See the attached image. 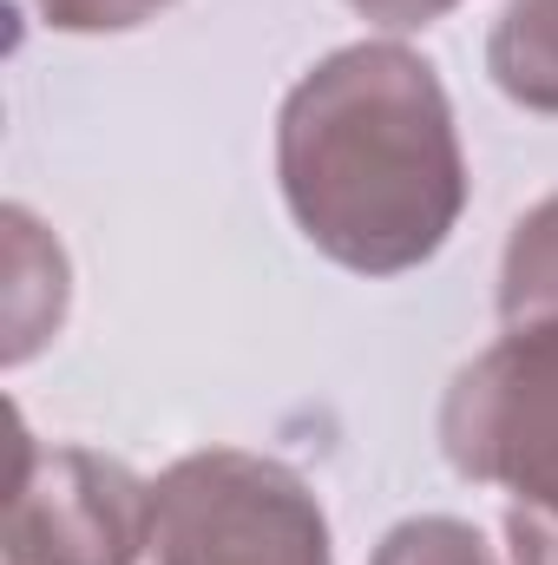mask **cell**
<instances>
[{
  "label": "cell",
  "mask_w": 558,
  "mask_h": 565,
  "mask_svg": "<svg viewBox=\"0 0 558 565\" xmlns=\"http://www.w3.org/2000/svg\"><path fill=\"white\" fill-rule=\"evenodd\" d=\"M296 231L355 277L420 270L466 211V158L440 73L401 40H355L309 66L277 113Z\"/></svg>",
  "instance_id": "cell-1"
},
{
  "label": "cell",
  "mask_w": 558,
  "mask_h": 565,
  "mask_svg": "<svg viewBox=\"0 0 558 565\" xmlns=\"http://www.w3.org/2000/svg\"><path fill=\"white\" fill-rule=\"evenodd\" d=\"M158 565H335L329 520L296 467L244 447L184 454L151 487Z\"/></svg>",
  "instance_id": "cell-2"
},
{
  "label": "cell",
  "mask_w": 558,
  "mask_h": 565,
  "mask_svg": "<svg viewBox=\"0 0 558 565\" xmlns=\"http://www.w3.org/2000/svg\"><path fill=\"white\" fill-rule=\"evenodd\" d=\"M440 447L460 480L558 513V329H506L473 355L440 402Z\"/></svg>",
  "instance_id": "cell-3"
},
{
  "label": "cell",
  "mask_w": 558,
  "mask_h": 565,
  "mask_svg": "<svg viewBox=\"0 0 558 565\" xmlns=\"http://www.w3.org/2000/svg\"><path fill=\"white\" fill-rule=\"evenodd\" d=\"M151 546V487L93 447L20 434L7 487V565H139Z\"/></svg>",
  "instance_id": "cell-4"
},
{
  "label": "cell",
  "mask_w": 558,
  "mask_h": 565,
  "mask_svg": "<svg viewBox=\"0 0 558 565\" xmlns=\"http://www.w3.org/2000/svg\"><path fill=\"white\" fill-rule=\"evenodd\" d=\"M486 73L493 86L526 106L558 113V0H506L486 40Z\"/></svg>",
  "instance_id": "cell-5"
},
{
  "label": "cell",
  "mask_w": 558,
  "mask_h": 565,
  "mask_svg": "<svg viewBox=\"0 0 558 565\" xmlns=\"http://www.w3.org/2000/svg\"><path fill=\"white\" fill-rule=\"evenodd\" d=\"M500 316L506 329H558V191L533 204L500 257Z\"/></svg>",
  "instance_id": "cell-6"
},
{
  "label": "cell",
  "mask_w": 558,
  "mask_h": 565,
  "mask_svg": "<svg viewBox=\"0 0 558 565\" xmlns=\"http://www.w3.org/2000/svg\"><path fill=\"white\" fill-rule=\"evenodd\" d=\"M375 565H500V559L480 540V526H466L453 513H420V520H401L375 546Z\"/></svg>",
  "instance_id": "cell-7"
},
{
  "label": "cell",
  "mask_w": 558,
  "mask_h": 565,
  "mask_svg": "<svg viewBox=\"0 0 558 565\" xmlns=\"http://www.w3.org/2000/svg\"><path fill=\"white\" fill-rule=\"evenodd\" d=\"M53 33H132L158 20L171 0H33Z\"/></svg>",
  "instance_id": "cell-8"
},
{
  "label": "cell",
  "mask_w": 558,
  "mask_h": 565,
  "mask_svg": "<svg viewBox=\"0 0 558 565\" xmlns=\"http://www.w3.org/2000/svg\"><path fill=\"white\" fill-rule=\"evenodd\" d=\"M506 546H513V565H558V513L513 507L506 513Z\"/></svg>",
  "instance_id": "cell-9"
},
{
  "label": "cell",
  "mask_w": 558,
  "mask_h": 565,
  "mask_svg": "<svg viewBox=\"0 0 558 565\" xmlns=\"http://www.w3.org/2000/svg\"><path fill=\"white\" fill-rule=\"evenodd\" d=\"M362 20H375V26H395V33H408V26H427V20H440V13H453L460 0H348Z\"/></svg>",
  "instance_id": "cell-10"
}]
</instances>
